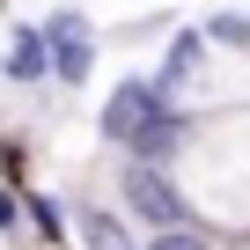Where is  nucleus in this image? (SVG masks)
I'll return each instance as SVG.
<instances>
[{
	"instance_id": "nucleus-1",
	"label": "nucleus",
	"mask_w": 250,
	"mask_h": 250,
	"mask_svg": "<svg viewBox=\"0 0 250 250\" xmlns=\"http://www.w3.org/2000/svg\"><path fill=\"white\" fill-rule=\"evenodd\" d=\"M162 118H169V96H162L155 81H125V88L103 103V133L125 140V147H140V133H147V125H162Z\"/></svg>"
},
{
	"instance_id": "nucleus-2",
	"label": "nucleus",
	"mask_w": 250,
	"mask_h": 250,
	"mask_svg": "<svg viewBox=\"0 0 250 250\" xmlns=\"http://www.w3.org/2000/svg\"><path fill=\"white\" fill-rule=\"evenodd\" d=\"M125 206H133L147 228H162V235H177V228H184V191H177L162 169H147V162L125 169Z\"/></svg>"
},
{
	"instance_id": "nucleus-3",
	"label": "nucleus",
	"mask_w": 250,
	"mask_h": 250,
	"mask_svg": "<svg viewBox=\"0 0 250 250\" xmlns=\"http://www.w3.org/2000/svg\"><path fill=\"white\" fill-rule=\"evenodd\" d=\"M44 37H52V74H59V81H88V59H96V52H88V15L66 8V15H52Z\"/></svg>"
},
{
	"instance_id": "nucleus-4",
	"label": "nucleus",
	"mask_w": 250,
	"mask_h": 250,
	"mask_svg": "<svg viewBox=\"0 0 250 250\" xmlns=\"http://www.w3.org/2000/svg\"><path fill=\"white\" fill-rule=\"evenodd\" d=\"M8 74H15V81H37V74H52V37H44V30H15Z\"/></svg>"
},
{
	"instance_id": "nucleus-5",
	"label": "nucleus",
	"mask_w": 250,
	"mask_h": 250,
	"mask_svg": "<svg viewBox=\"0 0 250 250\" xmlns=\"http://www.w3.org/2000/svg\"><path fill=\"white\" fill-rule=\"evenodd\" d=\"M184 133H191V125H184V110H169L162 125H147V133H140V147H133V155H140V162L155 169V162H162L169 147H184Z\"/></svg>"
},
{
	"instance_id": "nucleus-6",
	"label": "nucleus",
	"mask_w": 250,
	"mask_h": 250,
	"mask_svg": "<svg viewBox=\"0 0 250 250\" xmlns=\"http://www.w3.org/2000/svg\"><path fill=\"white\" fill-rule=\"evenodd\" d=\"M81 235H88V250H133V235L118 228V213H81Z\"/></svg>"
},
{
	"instance_id": "nucleus-7",
	"label": "nucleus",
	"mask_w": 250,
	"mask_h": 250,
	"mask_svg": "<svg viewBox=\"0 0 250 250\" xmlns=\"http://www.w3.org/2000/svg\"><path fill=\"white\" fill-rule=\"evenodd\" d=\"M191 66H199V37H177V44H169V59H162V81H155V88H162V96H177V81H184Z\"/></svg>"
},
{
	"instance_id": "nucleus-8",
	"label": "nucleus",
	"mask_w": 250,
	"mask_h": 250,
	"mask_svg": "<svg viewBox=\"0 0 250 250\" xmlns=\"http://www.w3.org/2000/svg\"><path fill=\"white\" fill-rule=\"evenodd\" d=\"M206 37H213V44H250V15H213Z\"/></svg>"
},
{
	"instance_id": "nucleus-9",
	"label": "nucleus",
	"mask_w": 250,
	"mask_h": 250,
	"mask_svg": "<svg viewBox=\"0 0 250 250\" xmlns=\"http://www.w3.org/2000/svg\"><path fill=\"white\" fill-rule=\"evenodd\" d=\"M30 213H37V228L59 243V199H30Z\"/></svg>"
},
{
	"instance_id": "nucleus-10",
	"label": "nucleus",
	"mask_w": 250,
	"mask_h": 250,
	"mask_svg": "<svg viewBox=\"0 0 250 250\" xmlns=\"http://www.w3.org/2000/svg\"><path fill=\"white\" fill-rule=\"evenodd\" d=\"M147 250H206V235H191V228H177V235H155Z\"/></svg>"
}]
</instances>
